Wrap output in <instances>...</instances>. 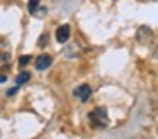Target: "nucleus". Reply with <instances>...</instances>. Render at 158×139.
Wrapping results in <instances>:
<instances>
[{
    "label": "nucleus",
    "mask_w": 158,
    "mask_h": 139,
    "mask_svg": "<svg viewBox=\"0 0 158 139\" xmlns=\"http://www.w3.org/2000/svg\"><path fill=\"white\" fill-rule=\"evenodd\" d=\"M39 2H41V0H29L27 9H29V14H31V15H34L36 10L39 9Z\"/></svg>",
    "instance_id": "7"
},
{
    "label": "nucleus",
    "mask_w": 158,
    "mask_h": 139,
    "mask_svg": "<svg viewBox=\"0 0 158 139\" xmlns=\"http://www.w3.org/2000/svg\"><path fill=\"white\" fill-rule=\"evenodd\" d=\"M17 88H19V85H17V87H15V88H10V90L7 92V95H9V97H12V95H14L15 92H17Z\"/></svg>",
    "instance_id": "11"
},
{
    "label": "nucleus",
    "mask_w": 158,
    "mask_h": 139,
    "mask_svg": "<svg viewBox=\"0 0 158 139\" xmlns=\"http://www.w3.org/2000/svg\"><path fill=\"white\" fill-rule=\"evenodd\" d=\"M53 63V58L49 56V54H39L38 58H36V70L43 71V70H48L49 66H51Z\"/></svg>",
    "instance_id": "4"
},
{
    "label": "nucleus",
    "mask_w": 158,
    "mask_h": 139,
    "mask_svg": "<svg viewBox=\"0 0 158 139\" xmlns=\"http://www.w3.org/2000/svg\"><path fill=\"white\" fill-rule=\"evenodd\" d=\"M70 32H72V29H70L68 24H63V26H60L58 29H56V41L58 43H66V41L70 39Z\"/></svg>",
    "instance_id": "5"
},
{
    "label": "nucleus",
    "mask_w": 158,
    "mask_h": 139,
    "mask_svg": "<svg viewBox=\"0 0 158 139\" xmlns=\"http://www.w3.org/2000/svg\"><path fill=\"white\" fill-rule=\"evenodd\" d=\"M12 58V47L5 37H0V68H4L5 64H9Z\"/></svg>",
    "instance_id": "2"
},
{
    "label": "nucleus",
    "mask_w": 158,
    "mask_h": 139,
    "mask_svg": "<svg viewBox=\"0 0 158 139\" xmlns=\"http://www.w3.org/2000/svg\"><path fill=\"white\" fill-rule=\"evenodd\" d=\"M5 80H7V76H5V75H0V83H4Z\"/></svg>",
    "instance_id": "12"
},
{
    "label": "nucleus",
    "mask_w": 158,
    "mask_h": 139,
    "mask_svg": "<svg viewBox=\"0 0 158 139\" xmlns=\"http://www.w3.org/2000/svg\"><path fill=\"white\" fill-rule=\"evenodd\" d=\"M29 61H31V56H21V59H19V66H26Z\"/></svg>",
    "instance_id": "10"
},
{
    "label": "nucleus",
    "mask_w": 158,
    "mask_h": 139,
    "mask_svg": "<svg viewBox=\"0 0 158 139\" xmlns=\"http://www.w3.org/2000/svg\"><path fill=\"white\" fill-rule=\"evenodd\" d=\"M136 37H138V41H139L141 44H148L151 41V37H153V32H151L150 27L143 26V27H139V29H138Z\"/></svg>",
    "instance_id": "6"
},
{
    "label": "nucleus",
    "mask_w": 158,
    "mask_h": 139,
    "mask_svg": "<svg viewBox=\"0 0 158 139\" xmlns=\"http://www.w3.org/2000/svg\"><path fill=\"white\" fill-rule=\"evenodd\" d=\"M73 93H75V97L80 98L82 102H87L90 98V95H92V88H90V85L83 83V85H80V87H77Z\"/></svg>",
    "instance_id": "3"
},
{
    "label": "nucleus",
    "mask_w": 158,
    "mask_h": 139,
    "mask_svg": "<svg viewBox=\"0 0 158 139\" xmlns=\"http://www.w3.org/2000/svg\"><path fill=\"white\" fill-rule=\"evenodd\" d=\"M89 124L94 129H104L109 125V115L104 107H97L89 114Z\"/></svg>",
    "instance_id": "1"
},
{
    "label": "nucleus",
    "mask_w": 158,
    "mask_h": 139,
    "mask_svg": "<svg viewBox=\"0 0 158 139\" xmlns=\"http://www.w3.org/2000/svg\"><path fill=\"white\" fill-rule=\"evenodd\" d=\"M46 43H48V34H41V37H39V41H38V46L39 47H44L46 46Z\"/></svg>",
    "instance_id": "9"
},
{
    "label": "nucleus",
    "mask_w": 158,
    "mask_h": 139,
    "mask_svg": "<svg viewBox=\"0 0 158 139\" xmlns=\"http://www.w3.org/2000/svg\"><path fill=\"white\" fill-rule=\"evenodd\" d=\"M29 78H31V73H29V71H22V73L17 76L15 83H17V85H22V83H26V81H27Z\"/></svg>",
    "instance_id": "8"
}]
</instances>
